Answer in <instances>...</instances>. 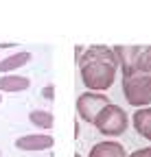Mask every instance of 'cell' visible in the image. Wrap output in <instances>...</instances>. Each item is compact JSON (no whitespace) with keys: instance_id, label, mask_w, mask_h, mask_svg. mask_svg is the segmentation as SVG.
<instances>
[{"instance_id":"cell-6","label":"cell","mask_w":151,"mask_h":157,"mask_svg":"<svg viewBox=\"0 0 151 157\" xmlns=\"http://www.w3.org/2000/svg\"><path fill=\"white\" fill-rule=\"evenodd\" d=\"M55 144V140L46 133H31V135H22L15 140V146L20 151H46Z\"/></svg>"},{"instance_id":"cell-9","label":"cell","mask_w":151,"mask_h":157,"mask_svg":"<svg viewBox=\"0 0 151 157\" xmlns=\"http://www.w3.org/2000/svg\"><path fill=\"white\" fill-rule=\"evenodd\" d=\"M31 81L26 76H18V74H2L0 76V92H9V94H18L29 90Z\"/></svg>"},{"instance_id":"cell-14","label":"cell","mask_w":151,"mask_h":157,"mask_svg":"<svg viewBox=\"0 0 151 157\" xmlns=\"http://www.w3.org/2000/svg\"><path fill=\"white\" fill-rule=\"evenodd\" d=\"M53 96H55V85H46V90H44V98H48V101H50Z\"/></svg>"},{"instance_id":"cell-3","label":"cell","mask_w":151,"mask_h":157,"mask_svg":"<svg viewBox=\"0 0 151 157\" xmlns=\"http://www.w3.org/2000/svg\"><path fill=\"white\" fill-rule=\"evenodd\" d=\"M94 127L99 129V133L107 135V137H118L127 131L129 127V118L125 113L123 107L118 105H109L101 111V116L94 120Z\"/></svg>"},{"instance_id":"cell-1","label":"cell","mask_w":151,"mask_h":157,"mask_svg":"<svg viewBox=\"0 0 151 157\" xmlns=\"http://www.w3.org/2000/svg\"><path fill=\"white\" fill-rule=\"evenodd\" d=\"M116 70H118V66L107 63V61H81L79 63L81 81L90 92L109 90L116 78Z\"/></svg>"},{"instance_id":"cell-13","label":"cell","mask_w":151,"mask_h":157,"mask_svg":"<svg viewBox=\"0 0 151 157\" xmlns=\"http://www.w3.org/2000/svg\"><path fill=\"white\" fill-rule=\"evenodd\" d=\"M129 157H151V146H147V148H138V151H134Z\"/></svg>"},{"instance_id":"cell-2","label":"cell","mask_w":151,"mask_h":157,"mask_svg":"<svg viewBox=\"0 0 151 157\" xmlns=\"http://www.w3.org/2000/svg\"><path fill=\"white\" fill-rule=\"evenodd\" d=\"M123 96L129 105L138 109L151 105V74L123 76Z\"/></svg>"},{"instance_id":"cell-10","label":"cell","mask_w":151,"mask_h":157,"mask_svg":"<svg viewBox=\"0 0 151 157\" xmlns=\"http://www.w3.org/2000/svg\"><path fill=\"white\" fill-rule=\"evenodd\" d=\"M29 61H31V52H26V50L13 52V55H9L7 59L0 61V72L7 74V72H11V70H20V68H22L24 63H29Z\"/></svg>"},{"instance_id":"cell-12","label":"cell","mask_w":151,"mask_h":157,"mask_svg":"<svg viewBox=\"0 0 151 157\" xmlns=\"http://www.w3.org/2000/svg\"><path fill=\"white\" fill-rule=\"evenodd\" d=\"M138 74H151V46H140L138 57Z\"/></svg>"},{"instance_id":"cell-4","label":"cell","mask_w":151,"mask_h":157,"mask_svg":"<svg viewBox=\"0 0 151 157\" xmlns=\"http://www.w3.org/2000/svg\"><path fill=\"white\" fill-rule=\"evenodd\" d=\"M109 105H112L109 98L105 94H97V92H85V94H81L77 98V111L90 124H94V120L101 116V111L105 107H109Z\"/></svg>"},{"instance_id":"cell-11","label":"cell","mask_w":151,"mask_h":157,"mask_svg":"<svg viewBox=\"0 0 151 157\" xmlns=\"http://www.w3.org/2000/svg\"><path fill=\"white\" fill-rule=\"evenodd\" d=\"M29 122L35 124L37 129H53V113L44 109H35L29 113Z\"/></svg>"},{"instance_id":"cell-15","label":"cell","mask_w":151,"mask_h":157,"mask_svg":"<svg viewBox=\"0 0 151 157\" xmlns=\"http://www.w3.org/2000/svg\"><path fill=\"white\" fill-rule=\"evenodd\" d=\"M0 103H2V94H0Z\"/></svg>"},{"instance_id":"cell-16","label":"cell","mask_w":151,"mask_h":157,"mask_svg":"<svg viewBox=\"0 0 151 157\" xmlns=\"http://www.w3.org/2000/svg\"><path fill=\"white\" fill-rule=\"evenodd\" d=\"M77 157H81V155H77Z\"/></svg>"},{"instance_id":"cell-7","label":"cell","mask_w":151,"mask_h":157,"mask_svg":"<svg viewBox=\"0 0 151 157\" xmlns=\"http://www.w3.org/2000/svg\"><path fill=\"white\" fill-rule=\"evenodd\" d=\"M88 157H127L123 144L114 142V140H105V142H99L90 148V155Z\"/></svg>"},{"instance_id":"cell-5","label":"cell","mask_w":151,"mask_h":157,"mask_svg":"<svg viewBox=\"0 0 151 157\" xmlns=\"http://www.w3.org/2000/svg\"><path fill=\"white\" fill-rule=\"evenodd\" d=\"M116 59H118V68L123 70V76H134L138 74V57H140V46H114Z\"/></svg>"},{"instance_id":"cell-8","label":"cell","mask_w":151,"mask_h":157,"mask_svg":"<svg viewBox=\"0 0 151 157\" xmlns=\"http://www.w3.org/2000/svg\"><path fill=\"white\" fill-rule=\"evenodd\" d=\"M131 122H134V129L138 131V135H142L145 140L151 142V107L136 109L134 118H131Z\"/></svg>"}]
</instances>
